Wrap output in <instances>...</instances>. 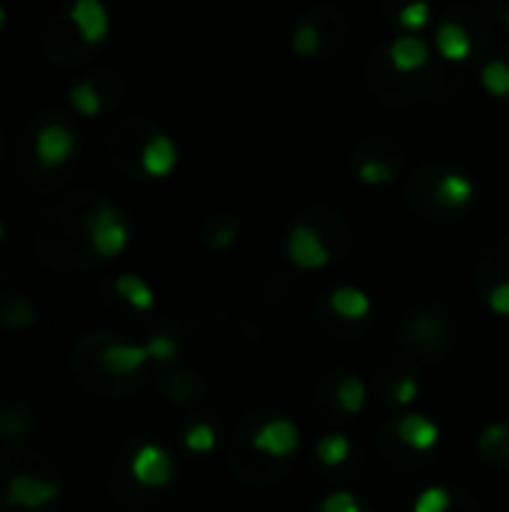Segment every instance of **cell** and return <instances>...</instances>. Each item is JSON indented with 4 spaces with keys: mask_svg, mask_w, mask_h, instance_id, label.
I'll list each match as a JSON object with an SVG mask.
<instances>
[{
    "mask_svg": "<svg viewBox=\"0 0 509 512\" xmlns=\"http://www.w3.org/2000/svg\"><path fill=\"white\" fill-rule=\"evenodd\" d=\"M87 237L99 258H117L129 246V225L114 204H99L87 216Z\"/></svg>",
    "mask_w": 509,
    "mask_h": 512,
    "instance_id": "obj_1",
    "label": "cell"
},
{
    "mask_svg": "<svg viewBox=\"0 0 509 512\" xmlns=\"http://www.w3.org/2000/svg\"><path fill=\"white\" fill-rule=\"evenodd\" d=\"M60 498V486L54 480L36 477V474H15L6 483V507L21 510H39Z\"/></svg>",
    "mask_w": 509,
    "mask_h": 512,
    "instance_id": "obj_2",
    "label": "cell"
},
{
    "mask_svg": "<svg viewBox=\"0 0 509 512\" xmlns=\"http://www.w3.org/2000/svg\"><path fill=\"white\" fill-rule=\"evenodd\" d=\"M288 258L300 270H321L330 264V246L324 243V237L312 225L297 222L288 231Z\"/></svg>",
    "mask_w": 509,
    "mask_h": 512,
    "instance_id": "obj_3",
    "label": "cell"
},
{
    "mask_svg": "<svg viewBox=\"0 0 509 512\" xmlns=\"http://www.w3.org/2000/svg\"><path fill=\"white\" fill-rule=\"evenodd\" d=\"M33 150H36V159L45 165V168H57L63 162H69L78 150V135L66 126V123H45L39 132H36V141H33Z\"/></svg>",
    "mask_w": 509,
    "mask_h": 512,
    "instance_id": "obj_4",
    "label": "cell"
},
{
    "mask_svg": "<svg viewBox=\"0 0 509 512\" xmlns=\"http://www.w3.org/2000/svg\"><path fill=\"white\" fill-rule=\"evenodd\" d=\"M132 477L144 489H165L174 477V462L159 444H144L132 456Z\"/></svg>",
    "mask_w": 509,
    "mask_h": 512,
    "instance_id": "obj_5",
    "label": "cell"
},
{
    "mask_svg": "<svg viewBox=\"0 0 509 512\" xmlns=\"http://www.w3.org/2000/svg\"><path fill=\"white\" fill-rule=\"evenodd\" d=\"M69 21H72L75 33L81 36V42H87V45L105 42V36L111 30V18H108V9L102 0H72Z\"/></svg>",
    "mask_w": 509,
    "mask_h": 512,
    "instance_id": "obj_6",
    "label": "cell"
},
{
    "mask_svg": "<svg viewBox=\"0 0 509 512\" xmlns=\"http://www.w3.org/2000/svg\"><path fill=\"white\" fill-rule=\"evenodd\" d=\"M252 447L261 450V453H267V456H288V453H294L300 447V429L291 420H282V417L267 420L255 432Z\"/></svg>",
    "mask_w": 509,
    "mask_h": 512,
    "instance_id": "obj_7",
    "label": "cell"
},
{
    "mask_svg": "<svg viewBox=\"0 0 509 512\" xmlns=\"http://www.w3.org/2000/svg\"><path fill=\"white\" fill-rule=\"evenodd\" d=\"M177 159H180L177 144H174V138L165 135V132L150 135L147 144L141 147V171H144L147 177H153V180L168 177V174L177 168Z\"/></svg>",
    "mask_w": 509,
    "mask_h": 512,
    "instance_id": "obj_8",
    "label": "cell"
},
{
    "mask_svg": "<svg viewBox=\"0 0 509 512\" xmlns=\"http://www.w3.org/2000/svg\"><path fill=\"white\" fill-rule=\"evenodd\" d=\"M429 60H432V48H429V42L420 39L417 33H402V36H396L393 45H390V63H393V69L402 72V75L429 66Z\"/></svg>",
    "mask_w": 509,
    "mask_h": 512,
    "instance_id": "obj_9",
    "label": "cell"
},
{
    "mask_svg": "<svg viewBox=\"0 0 509 512\" xmlns=\"http://www.w3.org/2000/svg\"><path fill=\"white\" fill-rule=\"evenodd\" d=\"M147 360H150L147 348L144 345H132V342H114V345L102 348V354H99L102 369L111 372V375H132Z\"/></svg>",
    "mask_w": 509,
    "mask_h": 512,
    "instance_id": "obj_10",
    "label": "cell"
},
{
    "mask_svg": "<svg viewBox=\"0 0 509 512\" xmlns=\"http://www.w3.org/2000/svg\"><path fill=\"white\" fill-rule=\"evenodd\" d=\"M435 48H438V54H441L444 60L462 63V60L471 57L474 39H471V33H468L465 24H459V21H444V24L435 30Z\"/></svg>",
    "mask_w": 509,
    "mask_h": 512,
    "instance_id": "obj_11",
    "label": "cell"
},
{
    "mask_svg": "<svg viewBox=\"0 0 509 512\" xmlns=\"http://www.w3.org/2000/svg\"><path fill=\"white\" fill-rule=\"evenodd\" d=\"M474 195H477V186L462 171H447L435 186V198L444 210H465L474 201Z\"/></svg>",
    "mask_w": 509,
    "mask_h": 512,
    "instance_id": "obj_12",
    "label": "cell"
},
{
    "mask_svg": "<svg viewBox=\"0 0 509 512\" xmlns=\"http://www.w3.org/2000/svg\"><path fill=\"white\" fill-rule=\"evenodd\" d=\"M396 435H399V441H402L405 447H411V450H417V453L432 450V447L438 444V438H441L438 426H435L429 417H423V414H408V417H402L399 426H396Z\"/></svg>",
    "mask_w": 509,
    "mask_h": 512,
    "instance_id": "obj_13",
    "label": "cell"
},
{
    "mask_svg": "<svg viewBox=\"0 0 509 512\" xmlns=\"http://www.w3.org/2000/svg\"><path fill=\"white\" fill-rule=\"evenodd\" d=\"M330 309L345 318V321H363L372 309L369 297L360 291V288H351V285H342L330 294Z\"/></svg>",
    "mask_w": 509,
    "mask_h": 512,
    "instance_id": "obj_14",
    "label": "cell"
},
{
    "mask_svg": "<svg viewBox=\"0 0 509 512\" xmlns=\"http://www.w3.org/2000/svg\"><path fill=\"white\" fill-rule=\"evenodd\" d=\"M117 297L126 303V306H132V309H138V312H147V309H153V291H150V285L141 279V276H135V273H123V276H117Z\"/></svg>",
    "mask_w": 509,
    "mask_h": 512,
    "instance_id": "obj_15",
    "label": "cell"
},
{
    "mask_svg": "<svg viewBox=\"0 0 509 512\" xmlns=\"http://www.w3.org/2000/svg\"><path fill=\"white\" fill-rule=\"evenodd\" d=\"M480 84L489 96L507 99L509 96V63L507 60H489L480 69Z\"/></svg>",
    "mask_w": 509,
    "mask_h": 512,
    "instance_id": "obj_16",
    "label": "cell"
},
{
    "mask_svg": "<svg viewBox=\"0 0 509 512\" xmlns=\"http://www.w3.org/2000/svg\"><path fill=\"white\" fill-rule=\"evenodd\" d=\"M69 105L81 114V117H96L102 111V93L93 81H78L69 90Z\"/></svg>",
    "mask_w": 509,
    "mask_h": 512,
    "instance_id": "obj_17",
    "label": "cell"
},
{
    "mask_svg": "<svg viewBox=\"0 0 509 512\" xmlns=\"http://www.w3.org/2000/svg\"><path fill=\"white\" fill-rule=\"evenodd\" d=\"M399 27L405 30V33H420V30H426L429 27V21H432V6L426 3V0H411V3H405L402 9H399Z\"/></svg>",
    "mask_w": 509,
    "mask_h": 512,
    "instance_id": "obj_18",
    "label": "cell"
},
{
    "mask_svg": "<svg viewBox=\"0 0 509 512\" xmlns=\"http://www.w3.org/2000/svg\"><path fill=\"white\" fill-rule=\"evenodd\" d=\"M321 48H324V36H321V30H318L315 24L303 21V24L291 33V51H294V54H300V57H315V54H321Z\"/></svg>",
    "mask_w": 509,
    "mask_h": 512,
    "instance_id": "obj_19",
    "label": "cell"
},
{
    "mask_svg": "<svg viewBox=\"0 0 509 512\" xmlns=\"http://www.w3.org/2000/svg\"><path fill=\"white\" fill-rule=\"evenodd\" d=\"M348 453H351V444H348V438H345V435H327V438H321V441H318V447H315L318 462H321V465H327V468L342 465V462L348 459Z\"/></svg>",
    "mask_w": 509,
    "mask_h": 512,
    "instance_id": "obj_20",
    "label": "cell"
},
{
    "mask_svg": "<svg viewBox=\"0 0 509 512\" xmlns=\"http://www.w3.org/2000/svg\"><path fill=\"white\" fill-rule=\"evenodd\" d=\"M336 402L342 405V411L348 414H360L363 405H366V387L360 378H345L339 387H336Z\"/></svg>",
    "mask_w": 509,
    "mask_h": 512,
    "instance_id": "obj_21",
    "label": "cell"
},
{
    "mask_svg": "<svg viewBox=\"0 0 509 512\" xmlns=\"http://www.w3.org/2000/svg\"><path fill=\"white\" fill-rule=\"evenodd\" d=\"M357 177H360L366 186H384V183L393 180V165H390L387 159L369 156V159H363V162L357 165Z\"/></svg>",
    "mask_w": 509,
    "mask_h": 512,
    "instance_id": "obj_22",
    "label": "cell"
},
{
    "mask_svg": "<svg viewBox=\"0 0 509 512\" xmlns=\"http://www.w3.org/2000/svg\"><path fill=\"white\" fill-rule=\"evenodd\" d=\"M183 444H186L189 453H210L216 447V429L210 423H195V426L186 429Z\"/></svg>",
    "mask_w": 509,
    "mask_h": 512,
    "instance_id": "obj_23",
    "label": "cell"
},
{
    "mask_svg": "<svg viewBox=\"0 0 509 512\" xmlns=\"http://www.w3.org/2000/svg\"><path fill=\"white\" fill-rule=\"evenodd\" d=\"M33 309L24 303V300H9V306L0 312V324L9 327V330H27L33 327Z\"/></svg>",
    "mask_w": 509,
    "mask_h": 512,
    "instance_id": "obj_24",
    "label": "cell"
},
{
    "mask_svg": "<svg viewBox=\"0 0 509 512\" xmlns=\"http://www.w3.org/2000/svg\"><path fill=\"white\" fill-rule=\"evenodd\" d=\"M480 450H483L489 459H501V453L509 450V426H504V423L489 426V429L483 432V438H480Z\"/></svg>",
    "mask_w": 509,
    "mask_h": 512,
    "instance_id": "obj_25",
    "label": "cell"
},
{
    "mask_svg": "<svg viewBox=\"0 0 509 512\" xmlns=\"http://www.w3.org/2000/svg\"><path fill=\"white\" fill-rule=\"evenodd\" d=\"M450 504H453V495L441 486H432L414 501V512H447Z\"/></svg>",
    "mask_w": 509,
    "mask_h": 512,
    "instance_id": "obj_26",
    "label": "cell"
},
{
    "mask_svg": "<svg viewBox=\"0 0 509 512\" xmlns=\"http://www.w3.org/2000/svg\"><path fill=\"white\" fill-rule=\"evenodd\" d=\"M144 348H147L150 360H159V363H168V360H174V357H177V342H174L168 333H156V336H150V339L144 342Z\"/></svg>",
    "mask_w": 509,
    "mask_h": 512,
    "instance_id": "obj_27",
    "label": "cell"
},
{
    "mask_svg": "<svg viewBox=\"0 0 509 512\" xmlns=\"http://www.w3.org/2000/svg\"><path fill=\"white\" fill-rule=\"evenodd\" d=\"M321 512H363V510H360V504L354 501V495H348V492H333L330 498H324Z\"/></svg>",
    "mask_w": 509,
    "mask_h": 512,
    "instance_id": "obj_28",
    "label": "cell"
},
{
    "mask_svg": "<svg viewBox=\"0 0 509 512\" xmlns=\"http://www.w3.org/2000/svg\"><path fill=\"white\" fill-rule=\"evenodd\" d=\"M489 306H492V312H498V315H509V282H501V285L492 288Z\"/></svg>",
    "mask_w": 509,
    "mask_h": 512,
    "instance_id": "obj_29",
    "label": "cell"
},
{
    "mask_svg": "<svg viewBox=\"0 0 509 512\" xmlns=\"http://www.w3.org/2000/svg\"><path fill=\"white\" fill-rule=\"evenodd\" d=\"M393 402H399V405H405V402H414L417 399V381H411V378H405V381H399L396 387H393Z\"/></svg>",
    "mask_w": 509,
    "mask_h": 512,
    "instance_id": "obj_30",
    "label": "cell"
},
{
    "mask_svg": "<svg viewBox=\"0 0 509 512\" xmlns=\"http://www.w3.org/2000/svg\"><path fill=\"white\" fill-rule=\"evenodd\" d=\"M3 24H6V12H3V6H0V30H3Z\"/></svg>",
    "mask_w": 509,
    "mask_h": 512,
    "instance_id": "obj_31",
    "label": "cell"
},
{
    "mask_svg": "<svg viewBox=\"0 0 509 512\" xmlns=\"http://www.w3.org/2000/svg\"><path fill=\"white\" fill-rule=\"evenodd\" d=\"M0 240H3V222H0Z\"/></svg>",
    "mask_w": 509,
    "mask_h": 512,
    "instance_id": "obj_32",
    "label": "cell"
},
{
    "mask_svg": "<svg viewBox=\"0 0 509 512\" xmlns=\"http://www.w3.org/2000/svg\"><path fill=\"white\" fill-rule=\"evenodd\" d=\"M507 24H509V9H507Z\"/></svg>",
    "mask_w": 509,
    "mask_h": 512,
    "instance_id": "obj_33",
    "label": "cell"
}]
</instances>
